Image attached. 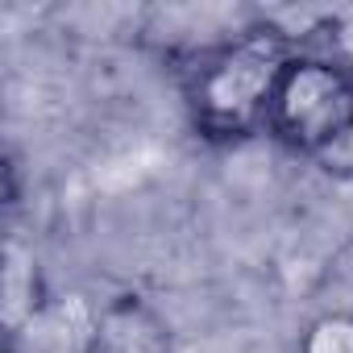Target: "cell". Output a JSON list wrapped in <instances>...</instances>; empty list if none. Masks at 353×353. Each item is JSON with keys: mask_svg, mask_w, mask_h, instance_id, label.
<instances>
[{"mask_svg": "<svg viewBox=\"0 0 353 353\" xmlns=\"http://www.w3.org/2000/svg\"><path fill=\"white\" fill-rule=\"evenodd\" d=\"M349 121H353V79L328 59L295 54L274 88L266 129L283 145L316 158L349 129Z\"/></svg>", "mask_w": 353, "mask_h": 353, "instance_id": "2", "label": "cell"}, {"mask_svg": "<svg viewBox=\"0 0 353 353\" xmlns=\"http://www.w3.org/2000/svg\"><path fill=\"white\" fill-rule=\"evenodd\" d=\"M328 42H332V54H336V67L353 79V5H341L332 9L328 17Z\"/></svg>", "mask_w": 353, "mask_h": 353, "instance_id": "6", "label": "cell"}, {"mask_svg": "<svg viewBox=\"0 0 353 353\" xmlns=\"http://www.w3.org/2000/svg\"><path fill=\"white\" fill-rule=\"evenodd\" d=\"M316 166L328 170V174H336V179H353V121H349V129L332 145H324L316 154Z\"/></svg>", "mask_w": 353, "mask_h": 353, "instance_id": "7", "label": "cell"}, {"mask_svg": "<svg viewBox=\"0 0 353 353\" xmlns=\"http://www.w3.org/2000/svg\"><path fill=\"white\" fill-rule=\"evenodd\" d=\"M5 316H9V328H21V324H34V316L46 307L42 299V279H38V262L30 254H21L17 245H9V258H5Z\"/></svg>", "mask_w": 353, "mask_h": 353, "instance_id": "4", "label": "cell"}, {"mask_svg": "<svg viewBox=\"0 0 353 353\" xmlns=\"http://www.w3.org/2000/svg\"><path fill=\"white\" fill-rule=\"evenodd\" d=\"M88 353H170V332L141 299L121 295L96 316V341Z\"/></svg>", "mask_w": 353, "mask_h": 353, "instance_id": "3", "label": "cell"}, {"mask_svg": "<svg viewBox=\"0 0 353 353\" xmlns=\"http://www.w3.org/2000/svg\"><path fill=\"white\" fill-rule=\"evenodd\" d=\"M299 353H353V316H349V312L320 316V320L307 328Z\"/></svg>", "mask_w": 353, "mask_h": 353, "instance_id": "5", "label": "cell"}, {"mask_svg": "<svg viewBox=\"0 0 353 353\" xmlns=\"http://www.w3.org/2000/svg\"><path fill=\"white\" fill-rule=\"evenodd\" d=\"M291 59V42L270 26H254L229 46L196 59L188 75V108L196 129L212 141L250 137L258 125H266L274 88Z\"/></svg>", "mask_w": 353, "mask_h": 353, "instance_id": "1", "label": "cell"}]
</instances>
